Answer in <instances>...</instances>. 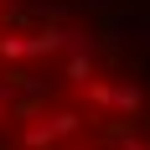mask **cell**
<instances>
[{
  "mask_svg": "<svg viewBox=\"0 0 150 150\" xmlns=\"http://www.w3.org/2000/svg\"><path fill=\"white\" fill-rule=\"evenodd\" d=\"M0 150H150V78L109 0H0Z\"/></svg>",
  "mask_w": 150,
  "mask_h": 150,
  "instance_id": "6da1fadb",
  "label": "cell"
}]
</instances>
